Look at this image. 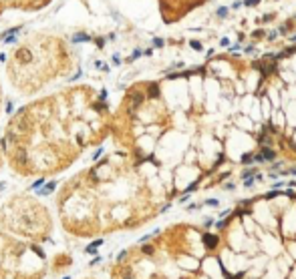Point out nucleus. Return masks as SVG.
I'll list each match as a JSON object with an SVG mask.
<instances>
[{
    "label": "nucleus",
    "mask_w": 296,
    "mask_h": 279,
    "mask_svg": "<svg viewBox=\"0 0 296 279\" xmlns=\"http://www.w3.org/2000/svg\"><path fill=\"white\" fill-rule=\"evenodd\" d=\"M101 245H103V241H101V239H99V241H93V243H91V245H89L85 251H87V253H93V251L97 249V247H101Z\"/></svg>",
    "instance_id": "obj_1"
},
{
    "label": "nucleus",
    "mask_w": 296,
    "mask_h": 279,
    "mask_svg": "<svg viewBox=\"0 0 296 279\" xmlns=\"http://www.w3.org/2000/svg\"><path fill=\"white\" fill-rule=\"evenodd\" d=\"M16 161H20V163H26V153L22 149H18V153H16Z\"/></svg>",
    "instance_id": "obj_2"
},
{
    "label": "nucleus",
    "mask_w": 296,
    "mask_h": 279,
    "mask_svg": "<svg viewBox=\"0 0 296 279\" xmlns=\"http://www.w3.org/2000/svg\"><path fill=\"white\" fill-rule=\"evenodd\" d=\"M54 187H57V185H54V183H49V185H46V187H44V189H43V191H40V195H49V193H50V191H53V189H54Z\"/></svg>",
    "instance_id": "obj_3"
},
{
    "label": "nucleus",
    "mask_w": 296,
    "mask_h": 279,
    "mask_svg": "<svg viewBox=\"0 0 296 279\" xmlns=\"http://www.w3.org/2000/svg\"><path fill=\"white\" fill-rule=\"evenodd\" d=\"M226 14H228V8H224V6H222V8H218V16H220V18H226Z\"/></svg>",
    "instance_id": "obj_4"
},
{
    "label": "nucleus",
    "mask_w": 296,
    "mask_h": 279,
    "mask_svg": "<svg viewBox=\"0 0 296 279\" xmlns=\"http://www.w3.org/2000/svg\"><path fill=\"white\" fill-rule=\"evenodd\" d=\"M32 249L36 251V255H39V257H44V251L40 249V247H34V245H32Z\"/></svg>",
    "instance_id": "obj_5"
},
{
    "label": "nucleus",
    "mask_w": 296,
    "mask_h": 279,
    "mask_svg": "<svg viewBox=\"0 0 296 279\" xmlns=\"http://www.w3.org/2000/svg\"><path fill=\"white\" fill-rule=\"evenodd\" d=\"M125 257H127V251H121V253H119V257H117V259H119V261H125Z\"/></svg>",
    "instance_id": "obj_6"
},
{
    "label": "nucleus",
    "mask_w": 296,
    "mask_h": 279,
    "mask_svg": "<svg viewBox=\"0 0 296 279\" xmlns=\"http://www.w3.org/2000/svg\"><path fill=\"white\" fill-rule=\"evenodd\" d=\"M191 46H194V48H195V50H202V44H199V42H198V40H194V42H191Z\"/></svg>",
    "instance_id": "obj_7"
},
{
    "label": "nucleus",
    "mask_w": 296,
    "mask_h": 279,
    "mask_svg": "<svg viewBox=\"0 0 296 279\" xmlns=\"http://www.w3.org/2000/svg\"><path fill=\"white\" fill-rule=\"evenodd\" d=\"M244 4H246V6H254V4H258V0H246Z\"/></svg>",
    "instance_id": "obj_8"
},
{
    "label": "nucleus",
    "mask_w": 296,
    "mask_h": 279,
    "mask_svg": "<svg viewBox=\"0 0 296 279\" xmlns=\"http://www.w3.org/2000/svg\"><path fill=\"white\" fill-rule=\"evenodd\" d=\"M40 185H43V179H39V181H36V183H34V185H32V189H39V187H40Z\"/></svg>",
    "instance_id": "obj_9"
},
{
    "label": "nucleus",
    "mask_w": 296,
    "mask_h": 279,
    "mask_svg": "<svg viewBox=\"0 0 296 279\" xmlns=\"http://www.w3.org/2000/svg\"><path fill=\"white\" fill-rule=\"evenodd\" d=\"M244 185H246V187H250V185H254V179H246V183H244Z\"/></svg>",
    "instance_id": "obj_10"
},
{
    "label": "nucleus",
    "mask_w": 296,
    "mask_h": 279,
    "mask_svg": "<svg viewBox=\"0 0 296 279\" xmlns=\"http://www.w3.org/2000/svg\"><path fill=\"white\" fill-rule=\"evenodd\" d=\"M65 279H68V277H65Z\"/></svg>",
    "instance_id": "obj_11"
}]
</instances>
